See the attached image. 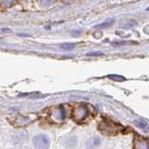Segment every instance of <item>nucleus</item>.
Returning <instances> with one entry per match:
<instances>
[{"label":"nucleus","mask_w":149,"mask_h":149,"mask_svg":"<svg viewBox=\"0 0 149 149\" xmlns=\"http://www.w3.org/2000/svg\"><path fill=\"white\" fill-rule=\"evenodd\" d=\"M136 125L138 126L140 129L143 130V132H148L149 127H148V124L146 122V121H143V120H138L137 122H136Z\"/></svg>","instance_id":"9d476101"},{"label":"nucleus","mask_w":149,"mask_h":149,"mask_svg":"<svg viewBox=\"0 0 149 149\" xmlns=\"http://www.w3.org/2000/svg\"><path fill=\"white\" fill-rule=\"evenodd\" d=\"M134 149H149V142L144 139L138 138L135 141Z\"/></svg>","instance_id":"20e7f679"},{"label":"nucleus","mask_w":149,"mask_h":149,"mask_svg":"<svg viewBox=\"0 0 149 149\" xmlns=\"http://www.w3.org/2000/svg\"><path fill=\"white\" fill-rule=\"evenodd\" d=\"M33 144L36 149H48L49 147V139L45 134H38L33 138Z\"/></svg>","instance_id":"f03ea898"},{"label":"nucleus","mask_w":149,"mask_h":149,"mask_svg":"<svg viewBox=\"0 0 149 149\" xmlns=\"http://www.w3.org/2000/svg\"><path fill=\"white\" fill-rule=\"evenodd\" d=\"M104 53L101 52V51H96V52H90V53H87V56H101Z\"/></svg>","instance_id":"ddd939ff"},{"label":"nucleus","mask_w":149,"mask_h":149,"mask_svg":"<svg viewBox=\"0 0 149 149\" xmlns=\"http://www.w3.org/2000/svg\"><path fill=\"white\" fill-rule=\"evenodd\" d=\"M100 144V138L98 137H92L86 143V148L87 149H94Z\"/></svg>","instance_id":"423d86ee"},{"label":"nucleus","mask_w":149,"mask_h":149,"mask_svg":"<svg viewBox=\"0 0 149 149\" xmlns=\"http://www.w3.org/2000/svg\"><path fill=\"white\" fill-rule=\"evenodd\" d=\"M147 10H149V8H147Z\"/></svg>","instance_id":"dca6fc26"},{"label":"nucleus","mask_w":149,"mask_h":149,"mask_svg":"<svg viewBox=\"0 0 149 149\" xmlns=\"http://www.w3.org/2000/svg\"><path fill=\"white\" fill-rule=\"evenodd\" d=\"M64 146L66 147H74L77 144V136H68L64 140Z\"/></svg>","instance_id":"0eeeda50"},{"label":"nucleus","mask_w":149,"mask_h":149,"mask_svg":"<svg viewBox=\"0 0 149 149\" xmlns=\"http://www.w3.org/2000/svg\"><path fill=\"white\" fill-rule=\"evenodd\" d=\"M113 22H114V19H108V20H106L105 22L101 23V24L96 25L95 27L96 28H99V29H102V28H106V27H108V26L113 24Z\"/></svg>","instance_id":"1a4fd4ad"},{"label":"nucleus","mask_w":149,"mask_h":149,"mask_svg":"<svg viewBox=\"0 0 149 149\" xmlns=\"http://www.w3.org/2000/svg\"><path fill=\"white\" fill-rule=\"evenodd\" d=\"M108 77L110 79H113V80H115V81H123V80H125V78L123 77L118 76V74H110V76H108Z\"/></svg>","instance_id":"f8f14e48"},{"label":"nucleus","mask_w":149,"mask_h":149,"mask_svg":"<svg viewBox=\"0 0 149 149\" xmlns=\"http://www.w3.org/2000/svg\"><path fill=\"white\" fill-rule=\"evenodd\" d=\"M40 3L42 6L46 7V6H49V5L51 3V0H40Z\"/></svg>","instance_id":"4468645a"},{"label":"nucleus","mask_w":149,"mask_h":149,"mask_svg":"<svg viewBox=\"0 0 149 149\" xmlns=\"http://www.w3.org/2000/svg\"><path fill=\"white\" fill-rule=\"evenodd\" d=\"M18 0H0V6L4 8H9L16 5Z\"/></svg>","instance_id":"6e6552de"},{"label":"nucleus","mask_w":149,"mask_h":149,"mask_svg":"<svg viewBox=\"0 0 149 149\" xmlns=\"http://www.w3.org/2000/svg\"><path fill=\"white\" fill-rule=\"evenodd\" d=\"M76 44L74 43H63L61 45V49L63 50H73L76 48Z\"/></svg>","instance_id":"9b49d317"},{"label":"nucleus","mask_w":149,"mask_h":149,"mask_svg":"<svg viewBox=\"0 0 149 149\" xmlns=\"http://www.w3.org/2000/svg\"><path fill=\"white\" fill-rule=\"evenodd\" d=\"M52 116H53V118H55V120L63 121L65 118V112H64L63 107H59V108L54 110Z\"/></svg>","instance_id":"39448f33"},{"label":"nucleus","mask_w":149,"mask_h":149,"mask_svg":"<svg viewBox=\"0 0 149 149\" xmlns=\"http://www.w3.org/2000/svg\"><path fill=\"white\" fill-rule=\"evenodd\" d=\"M100 130L104 134H115L116 132V128L112 122H107V121H102L99 124Z\"/></svg>","instance_id":"7ed1b4c3"},{"label":"nucleus","mask_w":149,"mask_h":149,"mask_svg":"<svg viewBox=\"0 0 149 149\" xmlns=\"http://www.w3.org/2000/svg\"><path fill=\"white\" fill-rule=\"evenodd\" d=\"M88 114H90V111H88V108L86 105L78 104L73 108L72 118L76 122H82L88 118Z\"/></svg>","instance_id":"f257e3e1"},{"label":"nucleus","mask_w":149,"mask_h":149,"mask_svg":"<svg viewBox=\"0 0 149 149\" xmlns=\"http://www.w3.org/2000/svg\"><path fill=\"white\" fill-rule=\"evenodd\" d=\"M62 1L64 2V3H72V2L77 1V0H62Z\"/></svg>","instance_id":"2eb2a0df"}]
</instances>
